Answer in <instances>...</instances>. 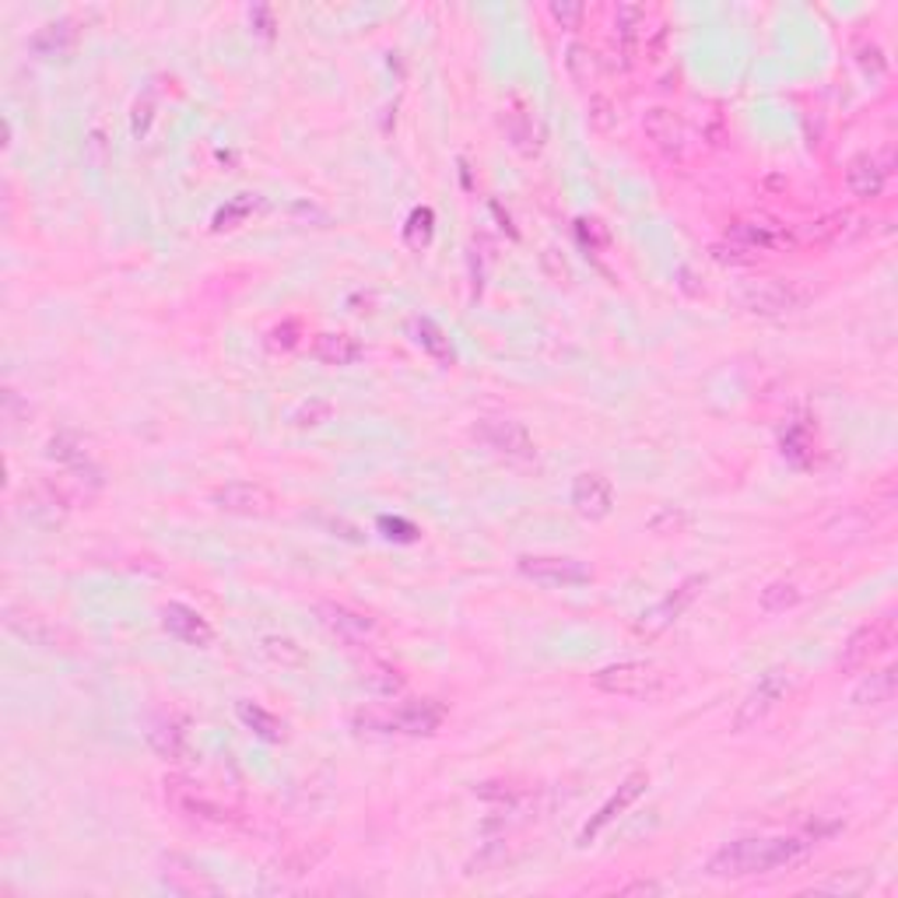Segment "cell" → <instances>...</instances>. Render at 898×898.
I'll return each instance as SVG.
<instances>
[{
	"label": "cell",
	"instance_id": "45",
	"mask_svg": "<svg viewBox=\"0 0 898 898\" xmlns=\"http://www.w3.org/2000/svg\"><path fill=\"white\" fill-rule=\"evenodd\" d=\"M712 257L723 263H755V257L747 253V249H741L737 243H717L712 246Z\"/></svg>",
	"mask_w": 898,
	"mask_h": 898
},
{
	"label": "cell",
	"instance_id": "2",
	"mask_svg": "<svg viewBox=\"0 0 898 898\" xmlns=\"http://www.w3.org/2000/svg\"><path fill=\"white\" fill-rule=\"evenodd\" d=\"M446 720V706L436 698H414V702L397 706H369L358 709L352 723L362 734H382V737H432Z\"/></svg>",
	"mask_w": 898,
	"mask_h": 898
},
{
	"label": "cell",
	"instance_id": "17",
	"mask_svg": "<svg viewBox=\"0 0 898 898\" xmlns=\"http://www.w3.org/2000/svg\"><path fill=\"white\" fill-rule=\"evenodd\" d=\"M646 787H650V776L646 772H631L628 779H622V787L614 790L601 807H596V814L583 825V831H579V846H590L614 818H618V814H625L631 804L639 801V796L646 793Z\"/></svg>",
	"mask_w": 898,
	"mask_h": 898
},
{
	"label": "cell",
	"instance_id": "15",
	"mask_svg": "<svg viewBox=\"0 0 898 898\" xmlns=\"http://www.w3.org/2000/svg\"><path fill=\"white\" fill-rule=\"evenodd\" d=\"M144 737H147V747H152V752H155L162 761L187 765V761L197 758L187 723H182L179 717H173V712H162V717H152V720H147Z\"/></svg>",
	"mask_w": 898,
	"mask_h": 898
},
{
	"label": "cell",
	"instance_id": "16",
	"mask_svg": "<svg viewBox=\"0 0 898 898\" xmlns=\"http://www.w3.org/2000/svg\"><path fill=\"white\" fill-rule=\"evenodd\" d=\"M4 625L22 642L39 646V650H68L71 646V636L57 622H49V618H43V614L28 611V607H4Z\"/></svg>",
	"mask_w": 898,
	"mask_h": 898
},
{
	"label": "cell",
	"instance_id": "44",
	"mask_svg": "<svg viewBox=\"0 0 898 898\" xmlns=\"http://www.w3.org/2000/svg\"><path fill=\"white\" fill-rule=\"evenodd\" d=\"M379 530H387V537L393 541H414L418 537V527L407 520H393V517H379Z\"/></svg>",
	"mask_w": 898,
	"mask_h": 898
},
{
	"label": "cell",
	"instance_id": "4",
	"mask_svg": "<svg viewBox=\"0 0 898 898\" xmlns=\"http://www.w3.org/2000/svg\"><path fill=\"white\" fill-rule=\"evenodd\" d=\"M593 688L614 698H636V702H657L674 692V674L657 660H618L607 663L593 677Z\"/></svg>",
	"mask_w": 898,
	"mask_h": 898
},
{
	"label": "cell",
	"instance_id": "32",
	"mask_svg": "<svg viewBox=\"0 0 898 898\" xmlns=\"http://www.w3.org/2000/svg\"><path fill=\"white\" fill-rule=\"evenodd\" d=\"M236 712H239V720L249 730H253L260 741H268V744H281V741H285V723H281L271 709H263L257 702H239Z\"/></svg>",
	"mask_w": 898,
	"mask_h": 898
},
{
	"label": "cell",
	"instance_id": "27",
	"mask_svg": "<svg viewBox=\"0 0 898 898\" xmlns=\"http://www.w3.org/2000/svg\"><path fill=\"white\" fill-rule=\"evenodd\" d=\"M162 877H165V885H169L173 891H179V895H214V891H218V885H214V881H208L193 860H182V856H169V860H165Z\"/></svg>",
	"mask_w": 898,
	"mask_h": 898
},
{
	"label": "cell",
	"instance_id": "48",
	"mask_svg": "<svg viewBox=\"0 0 898 898\" xmlns=\"http://www.w3.org/2000/svg\"><path fill=\"white\" fill-rule=\"evenodd\" d=\"M860 63H863L867 71H871V63H874V71H877V74L885 71V54H881V46H874V43H871V46H863V49H860Z\"/></svg>",
	"mask_w": 898,
	"mask_h": 898
},
{
	"label": "cell",
	"instance_id": "25",
	"mask_svg": "<svg viewBox=\"0 0 898 898\" xmlns=\"http://www.w3.org/2000/svg\"><path fill=\"white\" fill-rule=\"evenodd\" d=\"M646 39V8L642 4H618L614 8V46H618L622 63L636 57L639 43Z\"/></svg>",
	"mask_w": 898,
	"mask_h": 898
},
{
	"label": "cell",
	"instance_id": "38",
	"mask_svg": "<svg viewBox=\"0 0 898 898\" xmlns=\"http://www.w3.org/2000/svg\"><path fill=\"white\" fill-rule=\"evenodd\" d=\"M263 653L274 657L277 663H285V667H298V663H306V653L298 650L292 639H281V636H268V639H263Z\"/></svg>",
	"mask_w": 898,
	"mask_h": 898
},
{
	"label": "cell",
	"instance_id": "19",
	"mask_svg": "<svg viewBox=\"0 0 898 898\" xmlns=\"http://www.w3.org/2000/svg\"><path fill=\"white\" fill-rule=\"evenodd\" d=\"M162 628L169 631L173 639L197 646V650H208L214 642V628L201 611H193L187 604H165L162 607Z\"/></svg>",
	"mask_w": 898,
	"mask_h": 898
},
{
	"label": "cell",
	"instance_id": "3",
	"mask_svg": "<svg viewBox=\"0 0 898 898\" xmlns=\"http://www.w3.org/2000/svg\"><path fill=\"white\" fill-rule=\"evenodd\" d=\"M162 796H165V807H173L182 822L211 825V828H228V825L243 822L239 804L225 801L222 793H214L211 787L197 783V779L182 776V772H173L162 779Z\"/></svg>",
	"mask_w": 898,
	"mask_h": 898
},
{
	"label": "cell",
	"instance_id": "23",
	"mask_svg": "<svg viewBox=\"0 0 898 898\" xmlns=\"http://www.w3.org/2000/svg\"><path fill=\"white\" fill-rule=\"evenodd\" d=\"M81 39V32L71 19H60V22H46L36 36L28 39V49L43 60H63L74 54V46Z\"/></svg>",
	"mask_w": 898,
	"mask_h": 898
},
{
	"label": "cell",
	"instance_id": "28",
	"mask_svg": "<svg viewBox=\"0 0 898 898\" xmlns=\"http://www.w3.org/2000/svg\"><path fill=\"white\" fill-rule=\"evenodd\" d=\"M407 334H411L414 344L425 347V352L436 358L439 365H453L457 362V352H453V344H449L446 330L439 323H432L428 316H414V320L407 323Z\"/></svg>",
	"mask_w": 898,
	"mask_h": 898
},
{
	"label": "cell",
	"instance_id": "50",
	"mask_svg": "<svg viewBox=\"0 0 898 898\" xmlns=\"http://www.w3.org/2000/svg\"><path fill=\"white\" fill-rule=\"evenodd\" d=\"M660 891V885H653V881H636V885H625L622 895H653Z\"/></svg>",
	"mask_w": 898,
	"mask_h": 898
},
{
	"label": "cell",
	"instance_id": "40",
	"mask_svg": "<svg viewBox=\"0 0 898 898\" xmlns=\"http://www.w3.org/2000/svg\"><path fill=\"white\" fill-rule=\"evenodd\" d=\"M268 344L274 347V352H292V347L303 344V323H298V320L277 323L271 334H268Z\"/></svg>",
	"mask_w": 898,
	"mask_h": 898
},
{
	"label": "cell",
	"instance_id": "14",
	"mask_svg": "<svg viewBox=\"0 0 898 898\" xmlns=\"http://www.w3.org/2000/svg\"><path fill=\"white\" fill-rule=\"evenodd\" d=\"M863 232H867V218H860L853 211H831L825 218L811 222V225H801L793 232L796 236V246H822V249H831V246H850L853 239H860Z\"/></svg>",
	"mask_w": 898,
	"mask_h": 898
},
{
	"label": "cell",
	"instance_id": "41",
	"mask_svg": "<svg viewBox=\"0 0 898 898\" xmlns=\"http://www.w3.org/2000/svg\"><path fill=\"white\" fill-rule=\"evenodd\" d=\"M432 222H436V214H432L428 208H414L411 218H407V243L425 246L432 239Z\"/></svg>",
	"mask_w": 898,
	"mask_h": 898
},
{
	"label": "cell",
	"instance_id": "47",
	"mask_svg": "<svg viewBox=\"0 0 898 898\" xmlns=\"http://www.w3.org/2000/svg\"><path fill=\"white\" fill-rule=\"evenodd\" d=\"M667 36H671V28H667V25H657V28H653V39H646V57H650V60H660V54L667 49Z\"/></svg>",
	"mask_w": 898,
	"mask_h": 898
},
{
	"label": "cell",
	"instance_id": "5",
	"mask_svg": "<svg viewBox=\"0 0 898 898\" xmlns=\"http://www.w3.org/2000/svg\"><path fill=\"white\" fill-rule=\"evenodd\" d=\"M734 298L737 306L752 316H790L811 303V288L787 277H752V281H741Z\"/></svg>",
	"mask_w": 898,
	"mask_h": 898
},
{
	"label": "cell",
	"instance_id": "11",
	"mask_svg": "<svg viewBox=\"0 0 898 898\" xmlns=\"http://www.w3.org/2000/svg\"><path fill=\"white\" fill-rule=\"evenodd\" d=\"M471 436L481 446H488L495 453L512 457V460H534V453H537L534 436H530L527 425L517 418H477Z\"/></svg>",
	"mask_w": 898,
	"mask_h": 898
},
{
	"label": "cell",
	"instance_id": "13",
	"mask_svg": "<svg viewBox=\"0 0 898 898\" xmlns=\"http://www.w3.org/2000/svg\"><path fill=\"white\" fill-rule=\"evenodd\" d=\"M891 173H895L891 147L863 152L850 162V169H846V187H850V193L860 197V201H877V197L885 193Z\"/></svg>",
	"mask_w": 898,
	"mask_h": 898
},
{
	"label": "cell",
	"instance_id": "1",
	"mask_svg": "<svg viewBox=\"0 0 898 898\" xmlns=\"http://www.w3.org/2000/svg\"><path fill=\"white\" fill-rule=\"evenodd\" d=\"M814 846L796 836H747L723 842L717 853L706 860L709 877L741 881V877H761L776 871H793L811 856Z\"/></svg>",
	"mask_w": 898,
	"mask_h": 898
},
{
	"label": "cell",
	"instance_id": "34",
	"mask_svg": "<svg viewBox=\"0 0 898 898\" xmlns=\"http://www.w3.org/2000/svg\"><path fill=\"white\" fill-rule=\"evenodd\" d=\"M323 853H327V846H298V850H288V853H281L277 856V863H274V874H281V877H303V874H309L316 863L323 860Z\"/></svg>",
	"mask_w": 898,
	"mask_h": 898
},
{
	"label": "cell",
	"instance_id": "37",
	"mask_svg": "<svg viewBox=\"0 0 898 898\" xmlns=\"http://www.w3.org/2000/svg\"><path fill=\"white\" fill-rule=\"evenodd\" d=\"M257 211V201L249 193H243V197H236V201L232 204H225L218 214H214V228L218 232H225V228H236V225H243L249 214Z\"/></svg>",
	"mask_w": 898,
	"mask_h": 898
},
{
	"label": "cell",
	"instance_id": "42",
	"mask_svg": "<svg viewBox=\"0 0 898 898\" xmlns=\"http://www.w3.org/2000/svg\"><path fill=\"white\" fill-rule=\"evenodd\" d=\"M330 418V404L327 401H309L295 411V428H316Z\"/></svg>",
	"mask_w": 898,
	"mask_h": 898
},
{
	"label": "cell",
	"instance_id": "7",
	"mask_svg": "<svg viewBox=\"0 0 898 898\" xmlns=\"http://www.w3.org/2000/svg\"><path fill=\"white\" fill-rule=\"evenodd\" d=\"M517 569L530 583L552 587V590H572V587L593 583L590 565L583 558H569V555H523L517 562Z\"/></svg>",
	"mask_w": 898,
	"mask_h": 898
},
{
	"label": "cell",
	"instance_id": "6",
	"mask_svg": "<svg viewBox=\"0 0 898 898\" xmlns=\"http://www.w3.org/2000/svg\"><path fill=\"white\" fill-rule=\"evenodd\" d=\"M898 639V628H895V618L885 614V618H874L867 625H860L850 639L842 642V653H839V671L846 674H856V671H867L874 660H881L885 653H891V646Z\"/></svg>",
	"mask_w": 898,
	"mask_h": 898
},
{
	"label": "cell",
	"instance_id": "31",
	"mask_svg": "<svg viewBox=\"0 0 898 898\" xmlns=\"http://www.w3.org/2000/svg\"><path fill=\"white\" fill-rule=\"evenodd\" d=\"M562 60H565V74H569L576 88L596 85V78H601V57H596L587 43H569Z\"/></svg>",
	"mask_w": 898,
	"mask_h": 898
},
{
	"label": "cell",
	"instance_id": "33",
	"mask_svg": "<svg viewBox=\"0 0 898 898\" xmlns=\"http://www.w3.org/2000/svg\"><path fill=\"white\" fill-rule=\"evenodd\" d=\"M801 596H804L801 587L790 583V579H772V583L758 593V607H761L765 614H783V611H790V607L801 604Z\"/></svg>",
	"mask_w": 898,
	"mask_h": 898
},
{
	"label": "cell",
	"instance_id": "24",
	"mask_svg": "<svg viewBox=\"0 0 898 898\" xmlns=\"http://www.w3.org/2000/svg\"><path fill=\"white\" fill-rule=\"evenodd\" d=\"M46 453L54 457V460H60L63 468H68L78 481H88V485H103V474H98V468L85 453V446H81L71 436V432H57V436L46 442Z\"/></svg>",
	"mask_w": 898,
	"mask_h": 898
},
{
	"label": "cell",
	"instance_id": "39",
	"mask_svg": "<svg viewBox=\"0 0 898 898\" xmlns=\"http://www.w3.org/2000/svg\"><path fill=\"white\" fill-rule=\"evenodd\" d=\"M547 14H552L562 28H579V22L587 19V4H579V0H552Z\"/></svg>",
	"mask_w": 898,
	"mask_h": 898
},
{
	"label": "cell",
	"instance_id": "26",
	"mask_svg": "<svg viewBox=\"0 0 898 898\" xmlns=\"http://www.w3.org/2000/svg\"><path fill=\"white\" fill-rule=\"evenodd\" d=\"M362 355L365 344L355 334H344V330H327L312 341V358H320L323 365H355Z\"/></svg>",
	"mask_w": 898,
	"mask_h": 898
},
{
	"label": "cell",
	"instance_id": "21",
	"mask_svg": "<svg viewBox=\"0 0 898 898\" xmlns=\"http://www.w3.org/2000/svg\"><path fill=\"white\" fill-rule=\"evenodd\" d=\"M503 127H506L509 144L517 147V152H520L523 158H534V155L541 152V144H544L541 120L534 116V109L520 103V98L503 109Z\"/></svg>",
	"mask_w": 898,
	"mask_h": 898
},
{
	"label": "cell",
	"instance_id": "8",
	"mask_svg": "<svg viewBox=\"0 0 898 898\" xmlns=\"http://www.w3.org/2000/svg\"><path fill=\"white\" fill-rule=\"evenodd\" d=\"M790 688V674L783 667H769L765 671L752 692L741 698V706L734 712V734H747V730H758L765 720H769V712L783 702V695Z\"/></svg>",
	"mask_w": 898,
	"mask_h": 898
},
{
	"label": "cell",
	"instance_id": "10",
	"mask_svg": "<svg viewBox=\"0 0 898 898\" xmlns=\"http://www.w3.org/2000/svg\"><path fill=\"white\" fill-rule=\"evenodd\" d=\"M726 243H737L755 260L758 257H772V253H787V249H796L793 228L779 225L772 218H737L734 225L726 228Z\"/></svg>",
	"mask_w": 898,
	"mask_h": 898
},
{
	"label": "cell",
	"instance_id": "35",
	"mask_svg": "<svg viewBox=\"0 0 898 898\" xmlns=\"http://www.w3.org/2000/svg\"><path fill=\"white\" fill-rule=\"evenodd\" d=\"M688 527H692V517L681 506H663L653 512L650 523H646V530L657 537H677V534H685Z\"/></svg>",
	"mask_w": 898,
	"mask_h": 898
},
{
	"label": "cell",
	"instance_id": "20",
	"mask_svg": "<svg viewBox=\"0 0 898 898\" xmlns=\"http://www.w3.org/2000/svg\"><path fill=\"white\" fill-rule=\"evenodd\" d=\"M316 618L323 622V628H330L334 636H341L344 642H365L376 631V622L369 614H362L347 604H338V601H320L316 604Z\"/></svg>",
	"mask_w": 898,
	"mask_h": 898
},
{
	"label": "cell",
	"instance_id": "36",
	"mask_svg": "<svg viewBox=\"0 0 898 898\" xmlns=\"http://www.w3.org/2000/svg\"><path fill=\"white\" fill-rule=\"evenodd\" d=\"M587 120H590V127L596 130V134H611V130L618 127V106H614V98L593 92L590 106H587Z\"/></svg>",
	"mask_w": 898,
	"mask_h": 898
},
{
	"label": "cell",
	"instance_id": "12",
	"mask_svg": "<svg viewBox=\"0 0 898 898\" xmlns=\"http://www.w3.org/2000/svg\"><path fill=\"white\" fill-rule=\"evenodd\" d=\"M211 506L232 512V517H271L277 498L257 481H225V485L211 488Z\"/></svg>",
	"mask_w": 898,
	"mask_h": 898
},
{
	"label": "cell",
	"instance_id": "30",
	"mask_svg": "<svg viewBox=\"0 0 898 898\" xmlns=\"http://www.w3.org/2000/svg\"><path fill=\"white\" fill-rule=\"evenodd\" d=\"M895 692H898V671L895 667L871 671L853 688V706H888L895 698Z\"/></svg>",
	"mask_w": 898,
	"mask_h": 898
},
{
	"label": "cell",
	"instance_id": "43",
	"mask_svg": "<svg viewBox=\"0 0 898 898\" xmlns=\"http://www.w3.org/2000/svg\"><path fill=\"white\" fill-rule=\"evenodd\" d=\"M152 120H155V98L144 95L141 103L134 106V120H130V130H134V138H144L147 130H152Z\"/></svg>",
	"mask_w": 898,
	"mask_h": 898
},
{
	"label": "cell",
	"instance_id": "18",
	"mask_svg": "<svg viewBox=\"0 0 898 898\" xmlns=\"http://www.w3.org/2000/svg\"><path fill=\"white\" fill-rule=\"evenodd\" d=\"M642 130H646V138L653 141V147L660 155H667V158H685L688 152V130L685 123L677 120L674 109L667 106H653V109H646L642 116Z\"/></svg>",
	"mask_w": 898,
	"mask_h": 898
},
{
	"label": "cell",
	"instance_id": "9",
	"mask_svg": "<svg viewBox=\"0 0 898 898\" xmlns=\"http://www.w3.org/2000/svg\"><path fill=\"white\" fill-rule=\"evenodd\" d=\"M706 583L709 579L706 576H688V579H681V583L663 596V601H657L650 611H642L639 618H636V625H631V631H636L639 639H657V636H663V631H667L681 614H685L692 604H695V596L706 590Z\"/></svg>",
	"mask_w": 898,
	"mask_h": 898
},
{
	"label": "cell",
	"instance_id": "46",
	"mask_svg": "<svg viewBox=\"0 0 898 898\" xmlns=\"http://www.w3.org/2000/svg\"><path fill=\"white\" fill-rule=\"evenodd\" d=\"M249 25H253V32H260V36H274V11L271 8H253L249 11Z\"/></svg>",
	"mask_w": 898,
	"mask_h": 898
},
{
	"label": "cell",
	"instance_id": "49",
	"mask_svg": "<svg viewBox=\"0 0 898 898\" xmlns=\"http://www.w3.org/2000/svg\"><path fill=\"white\" fill-rule=\"evenodd\" d=\"M320 523H327V530H334V534H338V530H344V541H355V544L362 541L358 527H352V523H347V520H334V517H323Z\"/></svg>",
	"mask_w": 898,
	"mask_h": 898
},
{
	"label": "cell",
	"instance_id": "29",
	"mask_svg": "<svg viewBox=\"0 0 898 898\" xmlns=\"http://www.w3.org/2000/svg\"><path fill=\"white\" fill-rule=\"evenodd\" d=\"M358 681L376 695H401L407 688V677L397 671L393 663L376 660V657H365L358 663Z\"/></svg>",
	"mask_w": 898,
	"mask_h": 898
},
{
	"label": "cell",
	"instance_id": "22",
	"mask_svg": "<svg viewBox=\"0 0 898 898\" xmlns=\"http://www.w3.org/2000/svg\"><path fill=\"white\" fill-rule=\"evenodd\" d=\"M572 506L579 517L587 520H604L607 512L614 509V488L604 474H579L572 481Z\"/></svg>",
	"mask_w": 898,
	"mask_h": 898
}]
</instances>
